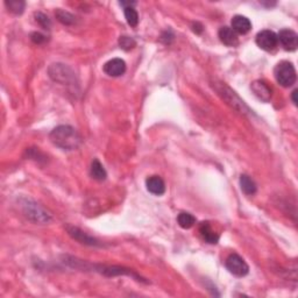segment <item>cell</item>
Segmentation results:
<instances>
[{
	"instance_id": "7c38bea8",
	"label": "cell",
	"mask_w": 298,
	"mask_h": 298,
	"mask_svg": "<svg viewBox=\"0 0 298 298\" xmlns=\"http://www.w3.org/2000/svg\"><path fill=\"white\" fill-rule=\"evenodd\" d=\"M237 34H247L250 29H252V22L249 21L248 18L243 15H236L232 19V27Z\"/></svg>"
},
{
	"instance_id": "3957f363",
	"label": "cell",
	"mask_w": 298,
	"mask_h": 298,
	"mask_svg": "<svg viewBox=\"0 0 298 298\" xmlns=\"http://www.w3.org/2000/svg\"><path fill=\"white\" fill-rule=\"evenodd\" d=\"M21 205L25 216L28 219H31L32 222L38 224H46V223H49L50 219H52L50 214L47 212L42 206H40L39 204L33 202V200L25 199L21 203Z\"/></svg>"
},
{
	"instance_id": "44dd1931",
	"label": "cell",
	"mask_w": 298,
	"mask_h": 298,
	"mask_svg": "<svg viewBox=\"0 0 298 298\" xmlns=\"http://www.w3.org/2000/svg\"><path fill=\"white\" fill-rule=\"evenodd\" d=\"M119 46L120 48L126 50V52H128V50L133 49L134 47L136 46L135 40L129 38V36H120L119 39Z\"/></svg>"
},
{
	"instance_id": "30bf717a",
	"label": "cell",
	"mask_w": 298,
	"mask_h": 298,
	"mask_svg": "<svg viewBox=\"0 0 298 298\" xmlns=\"http://www.w3.org/2000/svg\"><path fill=\"white\" fill-rule=\"evenodd\" d=\"M252 91L257 98L264 103H268L272 98V89L263 80H255L252 84Z\"/></svg>"
},
{
	"instance_id": "ffe728a7",
	"label": "cell",
	"mask_w": 298,
	"mask_h": 298,
	"mask_svg": "<svg viewBox=\"0 0 298 298\" xmlns=\"http://www.w3.org/2000/svg\"><path fill=\"white\" fill-rule=\"evenodd\" d=\"M56 18L59 19L60 22H62L63 25H71L75 21V16L72 14H70L69 12L62 11V9H58L55 13Z\"/></svg>"
},
{
	"instance_id": "7a4b0ae2",
	"label": "cell",
	"mask_w": 298,
	"mask_h": 298,
	"mask_svg": "<svg viewBox=\"0 0 298 298\" xmlns=\"http://www.w3.org/2000/svg\"><path fill=\"white\" fill-rule=\"evenodd\" d=\"M274 75L280 85L284 86V88H289V86L294 85L296 83L297 75L296 69H295L294 64L291 62L282 61L275 66L274 70Z\"/></svg>"
},
{
	"instance_id": "52a82bcc",
	"label": "cell",
	"mask_w": 298,
	"mask_h": 298,
	"mask_svg": "<svg viewBox=\"0 0 298 298\" xmlns=\"http://www.w3.org/2000/svg\"><path fill=\"white\" fill-rule=\"evenodd\" d=\"M281 45L288 52H294L298 47V35L293 29H282L277 35Z\"/></svg>"
},
{
	"instance_id": "9c48e42d",
	"label": "cell",
	"mask_w": 298,
	"mask_h": 298,
	"mask_svg": "<svg viewBox=\"0 0 298 298\" xmlns=\"http://www.w3.org/2000/svg\"><path fill=\"white\" fill-rule=\"evenodd\" d=\"M66 231H68L70 237H72L75 240L79 241L80 243H84V245L89 246H99V242L95 238L88 236V234L83 232V231H80L79 229H77V227L68 226L66 227Z\"/></svg>"
},
{
	"instance_id": "5b68a950",
	"label": "cell",
	"mask_w": 298,
	"mask_h": 298,
	"mask_svg": "<svg viewBox=\"0 0 298 298\" xmlns=\"http://www.w3.org/2000/svg\"><path fill=\"white\" fill-rule=\"evenodd\" d=\"M225 266L227 270L237 277H243L249 273L248 264L238 254H231L226 259Z\"/></svg>"
},
{
	"instance_id": "6da1fadb",
	"label": "cell",
	"mask_w": 298,
	"mask_h": 298,
	"mask_svg": "<svg viewBox=\"0 0 298 298\" xmlns=\"http://www.w3.org/2000/svg\"><path fill=\"white\" fill-rule=\"evenodd\" d=\"M49 138L54 145L64 150H75L82 143L79 133L68 125H61L54 128Z\"/></svg>"
},
{
	"instance_id": "cb8c5ba5",
	"label": "cell",
	"mask_w": 298,
	"mask_h": 298,
	"mask_svg": "<svg viewBox=\"0 0 298 298\" xmlns=\"http://www.w3.org/2000/svg\"><path fill=\"white\" fill-rule=\"evenodd\" d=\"M297 92H298V90H295V91L293 92V96H291V97H293V102H294L295 105H297V103H298L297 102Z\"/></svg>"
},
{
	"instance_id": "ba28073f",
	"label": "cell",
	"mask_w": 298,
	"mask_h": 298,
	"mask_svg": "<svg viewBox=\"0 0 298 298\" xmlns=\"http://www.w3.org/2000/svg\"><path fill=\"white\" fill-rule=\"evenodd\" d=\"M103 70L111 77L122 76L126 72V62L121 59H112L104 64Z\"/></svg>"
},
{
	"instance_id": "e0dca14e",
	"label": "cell",
	"mask_w": 298,
	"mask_h": 298,
	"mask_svg": "<svg viewBox=\"0 0 298 298\" xmlns=\"http://www.w3.org/2000/svg\"><path fill=\"white\" fill-rule=\"evenodd\" d=\"M91 176L97 180H105L107 177L106 170L98 160H93L91 165Z\"/></svg>"
},
{
	"instance_id": "4fadbf2b",
	"label": "cell",
	"mask_w": 298,
	"mask_h": 298,
	"mask_svg": "<svg viewBox=\"0 0 298 298\" xmlns=\"http://www.w3.org/2000/svg\"><path fill=\"white\" fill-rule=\"evenodd\" d=\"M219 39L224 45L229 46V47H236L238 43H239V38H238V34L233 31L231 27H222L219 29Z\"/></svg>"
},
{
	"instance_id": "277c9868",
	"label": "cell",
	"mask_w": 298,
	"mask_h": 298,
	"mask_svg": "<svg viewBox=\"0 0 298 298\" xmlns=\"http://www.w3.org/2000/svg\"><path fill=\"white\" fill-rule=\"evenodd\" d=\"M48 72L50 78L58 83H62V84H72L76 79V76L72 70L70 69L69 66L61 64V63L52 64V66H50L48 70Z\"/></svg>"
},
{
	"instance_id": "7402d4cb",
	"label": "cell",
	"mask_w": 298,
	"mask_h": 298,
	"mask_svg": "<svg viewBox=\"0 0 298 298\" xmlns=\"http://www.w3.org/2000/svg\"><path fill=\"white\" fill-rule=\"evenodd\" d=\"M35 19L36 22L45 29H49L50 26H52V22H50L49 18L46 14H43V13H35Z\"/></svg>"
},
{
	"instance_id": "2e32d148",
	"label": "cell",
	"mask_w": 298,
	"mask_h": 298,
	"mask_svg": "<svg viewBox=\"0 0 298 298\" xmlns=\"http://www.w3.org/2000/svg\"><path fill=\"white\" fill-rule=\"evenodd\" d=\"M177 223H179V225L182 227V229L189 230L196 224V218L191 213L180 212L179 217H177Z\"/></svg>"
},
{
	"instance_id": "8992f818",
	"label": "cell",
	"mask_w": 298,
	"mask_h": 298,
	"mask_svg": "<svg viewBox=\"0 0 298 298\" xmlns=\"http://www.w3.org/2000/svg\"><path fill=\"white\" fill-rule=\"evenodd\" d=\"M256 45L260 47L261 49L266 50V52H272L279 45V39H277V34H275L273 31H261L257 33L256 35Z\"/></svg>"
},
{
	"instance_id": "9a60e30c",
	"label": "cell",
	"mask_w": 298,
	"mask_h": 298,
	"mask_svg": "<svg viewBox=\"0 0 298 298\" xmlns=\"http://www.w3.org/2000/svg\"><path fill=\"white\" fill-rule=\"evenodd\" d=\"M240 186L241 190L248 196H252L256 192V184L248 175L240 176Z\"/></svg>"
},
{
	"instance_id": "603a6c76",
	"label": "cell",
	"mask_w": 298,
	"mask_h": 298,
	"mask_svg": "<svg viewBox=\"0 0 298 298\" xmlns=\"http://www.w3.org/2000/svg\"><path fill=\"white\" fill-rule=\"evenodd\" d=\"M31 38L33 40V42L38 43V45H41V43L46 41V36L40 34V33H33V34L31 35Z\"/></svg>"
},
{
	"instance_id": "ac0fdd59",
	"label": "cell",
	"mask_w": 298,
	"mask_h": 298,
	"mask_svg": "<svg viewBox=\"0 0 298 298\" xmlns=\"http://www.w3.org/2000/svg\"><path fill=\"white\" fill-rule=\"evenodd\" d=\"M123 13H125V18L127 23L130 27H136L139 23V14L136 12V9L132 7V6H126L125 9H123Z\"/></svg>"
},
{
	"instance_id": "8fae6325",
	"label": "cell",
	"mask_w": 298,
	"mask_h": 298,
	"mask_svg": "<svg viewBox=\"0 0 298 298\" xmlns=\"http://www.w3.org/2000/svg\"><path fill=\"white\" fill-rule=\"evenodd\" d=\"M147 190L150 193L156 196H161L166 192V183L160 176H150L146 180Z\"/></svg>"
},
{
	"instance_id": "5bb4252c",
	"label": "cell",
	"mask_w": 298,
	"mask_h": 298,
	"mask_svg": "<svg viewBox=\"0 0 298 298\" xmlns=\"http://www.w3.org/2000/svg\"><path fill=\"white\" fill-rule=\"evenodd\" d=\"M199 233H200V236L203 237V239L206 241V242L212 243V245H216V243H218L219 234L214 232L209 222H203L202 224H200V225H199Z\"/></svg>"
},
{
	"instance_id": "d6986e66",
	"label": "cell",
	"mask_w": 298,
	"mask_h": 298,
	"mask_svg": "<svg viewBox=\"0 0 298 298\" xmlns=\"http://www.w3.org/2000/svg\"><path fill=\"white\" fill-rule=\"evenodd\" d=\"M6 6H7L8 11L14 13V14L19 15L22 14L23 9H25V1H21V0H9V1L5 2Z\"/></svg>"
}]
</instances>
